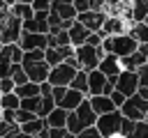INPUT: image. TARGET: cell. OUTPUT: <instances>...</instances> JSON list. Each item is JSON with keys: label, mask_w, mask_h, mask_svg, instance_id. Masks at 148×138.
<instances>
[{"label": "cell", "mask_w": 148, "mask_h": 138, "mask_svg": "<svg viewBox=\"0 0 148 138\" xmlns=\"http://www.w3.org/2000/svg\"><path fill=\"white\" fill-rule=\"evenodd\" d=\"M146 120H148V115H146Z\"/></svg>", "instance_id": "f5cc1de1"}, {"label": "cell", "mask_w": 148, "mask_h": 138, "mask_svg": "<svg viewBox=\"0 0 148 138\" xmlns=\"http://www.w3.org/2000/svg\"><path fill=\"white\" fill-rule=\"evenodd\" d=\"M21 32H23V21L18 16H14L9 9V14L5 18H0V44H16Z\"/></svg>", "instance_id": "8992f818"}, {"label": "cell", "mask_w": 148, "mask_h": 138, "mask_svg": "<svg viewBox=\"0 0 148 138\" xmlns=\"http://www.w3.org/2000/svg\"><path fill=\"white\" fill-rule=\"evenodd\" d=\"M14 131H21V124H18V122L0 120V138H2V136H7V133H14Z\"/></svg>", "instance_id": "d6a6232c"}, {"label": "cell", "mask_w": 148, "mask_h": 138, "mask_svg": "<svg viewBox=\"0 0 148 138\" xmlns=\"http://www.w3.org/2000/svg\"><path fill=\"white\" fill-rule=\"evenodd\" d=\"M134 126H136V122L123 115V122H120V131H118V136H120V138H130L132 131H134Z\"/></svg>", "instance_id": "4dcf8cb0"}, {"label": "cell", "mask_w": 148, "mask_h": 138, "mask_svg": "<svg viewBox=\"0 0 148 138\" xmlns=\"http://www.w3.org/2000/svg\"><path fill=\"white\" fill-rule=\"evenodd\" d=\"M9 9H12V14H14V16H18L21 21H25V18H30V16L35 14V9H32V5H30V2H14Z\"/></svg>", "instance_id": "83f0119b"}, {"label": "cell", "mask_w": 148, "mask_h": 138, "mask_svg": "<svg viewBox=\"0 0 148 138\" xmlns=\"http://www.w3.org/2000/svg\"><path fill=\"white\" fill-rule=\"evenodd\" d=\"M76 138H104L102 133H99V129L92 124V126H86V129H81L79 133H76Z\"/></svg>", "instance_id": "d590c367"}, {"label": "cell", "mask_w": 148, "mask_h": 138, "mask_svg": "<svg viewBox=\"0 0 148 138\" xmlns=\"http://www.w3.org/2000/svg\"><path fill=\"white\" fill-rule=\"evenodd\" d=\"M72 55H74V46L72 44H67V46H46V51H44V57H46V62L51 67L58 64V62H65Z\"/></svg>", "instance_id": "4fadbf2b"}, {"label": "cell", "mask_w": 148, "mask_h": 138, "mask_svg": "<svg viewBox=\"0 0 148 138\" xmlns=\"http://www.w3.org/2000/svg\"><path fill=\"white\" fill-rule=\"evenodd\" d=\"M14 87H16V85H14L12 76H2V78H0V94H2V92H14Z\"/></svg>", "instance_id": "f35d334b"}, {"label": "cell", "mask_w": 148, "mask_h": 138, "mask_svg": "<svg viewBox=\"0 0 148 138\" xmlns=\"http://www.w3.org/2000/svg\"><path fill=\"white\" fill-rule=\"evenodd\" d=\"M35 12H49L51 9V0H32L30 2Z\"/></svg>", "instance_id": "ab89813d"}, {"label": "cell", "mask_w": 148, "mask_h": 138, "mask_svg": "<svg viewBox=\"0 0 148 138\" xmlns=\"http://www.w3.org/2000/svg\"><path fill=\"white\" fill-rule=\"evenodd\" d=\"M0 120H2V108H0Z\"/></svg>", "instance_id": "816d5d0a"}, {"label": "cell", "mask_w": 148, "mask_h": 138, "mask_svg": "<svg viewBox=\"0 0 148 138\" xmlns=\"http://www.w3.org/2000/svg\"><path fill=\"white\" fill-rule=\"evenodd\" d=\"M120 122H123V113H120V108H116V110H111V113L97 115L95 126L99 129V133H102L104 138H113V136H118V131H120Z\"/></svg>", "instance_id": "ba28073f"}, {"label": "cell", "mask_w": 148, "mask_h": 138, "mask_svg": "<svg viewBox=\"0 0 148 138\" xmlns=\"http://www.w3.org/2000/svg\"><path fill=\"white\" fill-rule=\"evenodd\" d=\"M74 7H76V12H86V9H90V0H74Z\"/></svg>", "instance_id": "b9f144b4"}, {"label": "cell", "mask_w": 148, "mask_h": 138, "mask_svg": "<svg viewBox=\"0 0 148 138\" xmlns=\"http://www.w3.org/2000/svg\"><path fill=\"white\" fill-rule=\"evenodd\" d=\"M14 92L18 94V99H23V97H37V94H39V83L28 80V83H23V85H16Z\"/></svg>", "instance_id": "4316f807"}, {"label": "cell", "mask_w": 148, "mask_h": 138, "mask_svg": "<svg viewBox=\"0 0 148 138\" xmlns=\"http://www.w3.org/2000/svg\"><path fill=\"white\" fill-rule=\"evenodd\" d=\"M69 87H74V90L88 94V71H86V69H79V71L74 74V78H72Z\"/></svg>", "instance_id": "484cf974"}, {"label": "cell", "mask_w": 148, "mask_h": 138, "mask_svg": "<svg viewBox=\"0 0 148 138\" xmlns=\"http://www.w3.org/2000/svg\"><path fill=\"white\" fill-rule=\"evenodd\" d=\"M16 2H32V0H16Z\"/></svg>", "instance_id": "f907efd6"}, {"label": "cell", "mask_w": 148, "mask_h": 138, "mask_svg": "<svg viewBox=\"0 0 148 138\" xmlns=\"http://www.w3.org/2000/svg\"><path fill=\"white\" fill-rule=\"evenodd\" d=\"M127 32H130L139 44H148V23H146V21H134V23H130Z\"/></svg>", "instance_id": "603a6c76"}, {"label": "cell", "mask_w": 148, "mask_h": 138, "mask_svg": "<svg viewBox=\"0 0 148 138\" xmlns=\"http://www.w3.org/2000/svg\"><path fill=\"white\" fill-rule=\"evenodd\" d=\"M130 12H132V23L146 21L148 18V0H130Z\"/></svg>", "instance_id": "cb8c5ba5"}, {"label": "cell", "mask_w": 148, "mask_h": 138, "mask_svg": "<svg viewBox=\"0 0 148 138\" xmlns=\"http://www.w3.org/2000/svg\"><path fill=\"white\" fill-rule=\"evenodd\" d=\"M88 94H83V92H79V90H74V87H67L65 90V94L58 99V103L56 106H60V108H65V110H74L83 99H86Z\"/></svg>", "instance_id": "2e32d148"}, {"label": "cell", "mask_w": 148, "mask_h": 138, "mask_svg": "<svg viewBox=\"0 0 148 138\" xmlns=\"http://www.w3.org/2000/svg\"><path fill=\"white\" fill-rule=\"evenodd\" d=\"M7 14H9V5H7L5 0H0V18H5Z\"/></svg>", "instance_id": "7bdbcfd3"}, {"label": "cell", "mask_w": 148, "mask_h": 138, "mask_svg": "<svg viewBox=\"0 0 148 138\" xmlns=\"http://www.w3.org/2000/svg\"><path fill=\"white\" fill-rule=\"evenodd\" d=\"M51 9H56L62 21H74L76 14H79L76 7H74V2H51Z\"/></svg>", "instance_id": "7402d4cb"}, {"label": "cell", "mask_w": 148, "mask_h": 138, "mask_svg": "<svg viewBox=\"0 0 148 138\" xmlns=\"http://www.w3.org/2000/svg\"><path fill=\"white\" fill-rule=\"evenodd\" d=\"M88 101H90V106H92V110L97 115H104V113L116 110V103L111 101L109 94H88Z\"/></svg>", "instance_id": "e0dca14e"}, {"label": "cell", "mask_w": 148, "mask_h": 138, "mask_svg": "<svg viewBox=\"0 0 148 138\" xmlns=\"http://www.w3.org/2000/svg\"><path fill=\"white\" fill-rule=\"evenodd\" d=\"M23 30L28 32H44L49 34V12H35L30 18L23 21Z\"/></svg>", "instance_id": "7c38bea8"}, {"label": "cell", "mask_w": 148, "mask_h": 138, "mask_svg": "<svg viewBox=\"0 0 148 138\" xmlns=\"http://www.w3.org/2000/svg\"><path fill=\"white\" fill-rule=\"evenodd\" d=\"M102 55H104L102 44H88V41H86V44H81V46H74V60H76L79 69H86V71L97 69Z\"/></svg>", "instance_id": "277c9868"}, {"label": "cell", "mask_w": 148, "mask_h": 138, "mask_svg": "<svg viewBox=\"0 0 148 138\" xmlns=\"http://www.w3.org/2000/svg\"><path fill=\"white\" fill-rule=\"evenodd\" d=\"M32 117H37V113L25 110V108H16V122H18V124H23V122H28V120H32Z\"/></svg>", "instance_id": "8d00e7d4"}, {"label": "cell", "mask_w": 148, "mask_h": 138, "mask_svg": "<svg viewBox=\"0 0 148 138\" xmlns=\"http://www.w3.org/2000/svg\"><path fill=\"white\" fill-rule=\"evenodd\" d=\"M46 126H49V124H46V120L37 115V117H32V120L23 122V124H21V131H23V133H30V136H37V133H39L42 129H46Z\"/></svg>", "instance_id": "d4e9b609"}, {"label": "cell", "mask_w": 148, "mask_h": 138, "mask_svg": "<svg viewBox=\"0 0 148 138\" xmlns=\"http://www.w3.org/2000/svg\"><path fill=\"white\" fill-rule=\"evenodd\" d=\"M109 97H111V101H113V103H116V108H120V106H123V103H125V99H127V97H125V94H123V92H118V90H113V92H111V94H109Z\"/></svg>", "instance_id": "60d3db41"}, {"label": "cell", "mask_w": 148, "mask_h": 138, "mask_svg": "<svg viewBox=\"0 0 148 138\" xmlns=\"http://www.w3.org/2000/svg\"><path fill=\"white\" fill-rule=\"evenodd\" d=\"M127 28H130V23L123 18V16H113V14H106V18H104V23H102V34L106 37V34H120V32H127Z\"/></svg>", "instance_id": "5bb4252c"}, {"label": "cell", "mask_w": 148, "mask_h": 138, "mask_svg": "<svg viewBox=\"0 0 148 138\" xmlns=\"http://www.w3.org/2000/svg\"><path fill=\"white\" fill-rule=\"evenodd\" d=\"M67 32H69V41H72V46H81V44H86V39H88V34H90V30L81 23V21H72V25L67 28Z\"/></svg>", "instance_id": "d6986e66"}, {"label": "cell", "mask_w": 148, "mask_h": 138, "mask_svg": "<svg viewBox=\"0 0 148 138\" xmlns=\"http://www.w3.org/2000/svg\"><path fill=\"white\" fill-rule=\"evenodd\" d=\"M97 69H99L102 74H106L109 78H111V76H118V74L123 71V67H120V57L113 55V53H104L102 60H99V64H97Z\"/></svg>", "instance_id": "9a60e30c"}, {"label": "cell", "mask_w": 148, "mask_h": 138, "mask_svg": "<svg viewBox=\"0 0 148 138\" xmlns=\"http://www.w3.org/2000/svg\"><path fill=\"white\" fill-rule=\"evenodd\" d=\"M18 106H21V99H18L16 92H2V94H0V108H12V110H16Z\"/></svg>", "instance_id": "f546056e"}, {"label": "cell", "mask_w": 148, "mask_h": 138, "mask_svg": "<svg viewBox=\"0 0 148 138\" xmlns=\"http://www.w3.org/2000/svg\"><path fill=\"white\" fill-rule=\"evenodd\" d=\"M116 90H118V92H123L125 97L136 94V90H139V76H136V71L123 69V71L116 76Z\"/></svg>", "instance_id": "30bf717a"}, {"label": "cell", "mask_w": 148, "mask_h": 138, "mask_svg": "<svg viewBox=\"0 0 148 138\" xmlns=\"http://www.w3.org/2000/svg\"><path fill=\"white\" fill-rule=\"evenodd\" d=\"M18 46L23 48V53H25V51H35V48L46 51V46H49V34H44V32H28V30H23V32H21V37H18Z\"/></svg>", "instance_id": "9c48e42d"}, {"label": "cell", "mask_w": 148, "mask_h": 138, "mask_svg": "<svg viewBox=\"0 0 148 138\" xmlns=\"http://www.w3.org/2000/svg\"><path fill=\"white\" fill-rule=\"evenodd\" d=\"M141 64H146V53H141L139 48L134 51V53H130V55H125V57H120V67L123 69H130V71H136Z\"/></svg>", "instance_id": "ffe728a7"}, {"label": "cell", "mask_w": 148, "mask_h": 138, "mask_svg": "<svg viewBox=\"0 0 148 138\" xmlns=\"http://www.w3.org/2000/svg\"><path fill=\"white\" fill-rule=\"evenodd\" d=\"M136 92H139V94H141V97H143V99H148V87H139V90H136Z\"/></svg>", "instance_id": "bcb514c9"}, {"label": "cell", "mask_w": 148, "mask_h": 138, "mask_svg": "<svg viewBox=\"0 0 148 138\" xmlns=\"http://www.w3.org/2000/svg\"><path fill=\"white\" fill-rule=\"evenodd\" d=\"M130 138H148V120H139Z\"/></svg>", "instance_id": "836d02e7"}, {"label": "cell", "mask_w": 148, "mask_h": 138, "mask_svg": "<svg viewBox=\"0 0 148 138\" xmlns=\"http://www.w3.org/2000/svg\"><path fill=\"white\" fill-rule=\"evenodd\" d=\"M62 138H76V133H72V131H65V136Z\"/></svg>", "instance_id": "c3c4849f"}, {"label": "cell", "mask_w": 148, "mask_h": 138, "mask_svg": "<svg viewBox=\"0 0 148 138\" xmlns=\"http://www.w3.org/2000/svg\"><path fill=\"white\" fill-rule=\"evenodd\" d=\"M97 122V113L92 110V106H90V101H88V97L74 108V110H69L67 113V131H72V133H79L81 129H86V126H92Z\"/></svg>", "instance_id": "7a4b0ae2"}, {"label": "cell", "mask_w": 148, "mask_h": 138, "mask_svg": "<svg viewBox=\"0 0 148 138\" xmlns=\"http://www.w3.org/2000/svg\"><path fill=\"white\" fill-rule=\"evenodd\" d=\"M106 80H109L106 74H102L99 69H90L88 71V94H102Z\"/></svg>", "instance_id": "ac0fdd59"}, {"label": "cell", "mask_w": 148, "mask_h": 138, "mask_svg": "<svg viewBox=\"0 0 148 138\" xmlns=\"http://www.w3.org/2000/svg\"><path fill=\"white\" fill-rule=\"evenodd\" d=\"M67 113L69 110H65V108H60V106H56L44 120H46V124L49 126H56V129H65L67 126Z\"/></svg>", "instance_id": "44dd1931"}, {"label": "cell", "mask_w": 148, "mask_h": 138, "mask_svg": "<svg viewBox=\"0 0 148 138\" xmlns=\"http://www.w3.org/2000/svg\"><path fill=\"white\" fill-rule=\"evenodd\" d=\"M5 2H7V5H9V7H12V5H14V2H16V0H5Z\"/></svg>", "instance_id": "681fc988"}, {"label": "cell", "mask_w": 148, "mask_h": 138, "mask_svg": "<svg viewBox=\"0 0 148 138\" xmlns=\"http://www.w3.org/2000/svg\"><path fill=\"white\" fill-rule=\"evenodd\" d=\"M120 2H125V0H104V5H120Z\"/></svg>", "instance_id": "7dc6e473"}, {"label": "cell", "mask_w": 148, "mask_h": 138, "mask_svg": "<svg viewBox=\"0 0 148 138\" xmlns=\"http://www.w3.org/2000/svg\"><path fill=\"white\" fill-rule=\"evenodd\" d=\"M104 18H106V12L104 9H86V12H79L76 14V21H81L90 32H99Z\"/></svg>", "instance_id": "8fae6325"}, {"label": "cell", "mask_w": 148, "mask_h": 138, "mask_svg": "<svg viewBox=\"0 0 148 138\" xmlns=\"http://www.w3.org/2000/svg\"><path fill=\"white\" fill-rule=\"evenodd\" d=\"M18 108H25V110H32V113H37V110H39V94H37V97H23Z\"/></svg>", "instance_id": "1f68e13d"}, {"label": "cell", "mask_w": 148, "mask_h": 138, "mask_svg": "<svg viewBox=\"0 0 148 138\" xmlns=\"http://www.w3.org/2000/svg\"><path fill=\"white\" fill-rule=\"evenodd\" d=\"M136 76H139V87H148V62L136 69Z\"/></svg>", "instance_id": "74e56055"}, {"label": "cell", "mask_w": 148, "mask_h": 138, "mask_svg": "<svg viewBox=\"0 0 148 138\" xmlns=\"http://www.w3.org/2000/svg\"><path fill=\"white\" fill-rule=\"evenodd\" d=\"M120 113H123L125 117L134 120V122L146 120V115H148V99H143V97L136 92V94H132V97L125 99V103L120 106Z\"/></svg>", "instance_id": "52a82bcc"}, {"label": "cell", "mask_w": 148, "mask_h": 138, "mask_svg": "<svg viewBox=\"0 0 148 138\" xmlns=\"http://www.w3.org/2000/svg\"><path fill=\"white\" fill-rule=\"evenodd\" d=\"M7 46H9V57H12V62L21 64V60H23V48L18 46V41H16V44H7Z\"/></svg>", "instance_id": "e575fe53"}, {"label": "cell", "mask_w": 148, "mask_h": 138, "mask_svg": "<svg viewBox=\"0 0 148 138\" xmlns=\"http://www.w3.org/2000/svg\"><path fill=\"white\" fill-rule=\"evenodd\" d=\"M102 48L104 53H113L118 57H125L130 53H134L139 48V41L130 34V32H120V34H106L102 39Z\"/></svg>", "instance_id": "3957f363"}, {"label": "cell", "mask_w": 148, "mask_h": 138, "mask_svg": "<svg viewBox=\"0 0 148 138\" xmlns=\"http://www.w3.org/2000/svg\"><path fill=\"white\" fill-rule=\"evenodd\" d=\"M53 108H56L53 94H51V92H49V94H39V110H37V115H39V117H46Z\"/></svg>", "instance_id": "f1b7e54d"}, {"label": "cell", "mask_w": 148, "mask_h": 138, "mask_svg": "<svg viewBox=\"0 0 148 138\" xmlns=\"http://www.w3.org/2000/svg\"><path fill=\"white\" fill-rule=\"evenodd\" d=\"M76 71H79V64H76L74 55H72V57H67L65 62L53 64L46 80H49L51 85H65V87H69V83H72V78H74Z\"/></svg>", "instance_id": "5b68a950"}, {"label": "cell", "mask_w": 148, "mask_h": 138, "mask_svg": "<svg viewBox=\"0 0 148 138\" xmlns=\"http://www.w3.org/2000/svg\"><path fill=\"white\" fill-rule=\"evenodd\" d=\"M21 67L25 69L28 78L35 80V83H44V80L49 78V71H51V64L46 62L42 48L25 51V53H23V60H21Z\"/></svg>", "instance_id": "6da1fadb"}, {"label": "cell", "mask_w": 148, "mask_h": 138, "mask_svg": "<svg viewBox=\"0 0 148 138\" xmlns=\"http://www.w3.org/2000/svg\"><path fill=\"white\" fill-rule=\"evenodd\" d=\"M2 138H23V131H14V133H7Z\"/></svg>", "instance_id": "f6af8a7d"}, {"label": "cell", "mask_w": 148, "mask_h": 138, "mask_svg": "<svg viewBox=\"0 0 148 138\" xmlns=\"http://www.w3.org/2000/svg\"><path fill=\"white\" fill-rule=\"evenodd\" d=\"M90 9H104V0H90Z\"/></svg>", "instance_id": "ee69618b"}]
</instances>
